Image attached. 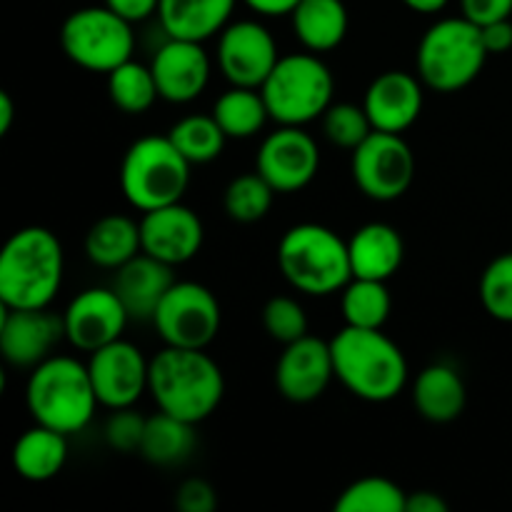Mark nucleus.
Returning <instances> with one entry per match:
<instances>
[{
	"label": "nucleus",
	"instance_id": "28",
	"mask_svg": "<svg viewBox=\"0 0 512 512\" xmlns=\"http://www.w3.org/2000/svg\"><path fill=\"white\" fill-rule=\"evenodd\" d=\"M195 445H198V435H195L193 423L158 410L155 415H150L148 425H145L140 455L150 465L173 468V465L185 463L193 455Z\"/></svg>",
	"mask_w": 512,
	"mask_h": 512
},
{
	"label": "nucleus",
	"instance_id": "21",
	"mask_svg": "<svg viewBox=\"0 0 512 512\" xmlns=\"http://www.w3.org/2000/svg\"><path fill=\"white\" fill-rule=\"evenodd\" d=\"M173 283V265L163 263L148 253H140L123 268L115 270L113 288L128 308L130 320H148L150 323L160 300L165 298Z\"/></svg>",
	"mask_w": 512,
	"mask_h": 512
},
{
	"label": "nucleus",
	"instance_id": "38",
	"mask_svg": "<svg viewBox=\"0 0 512 512\" xmlns=\"http://www.w3.org/2000/svg\"><path fill=\"white\" fill-rule=\"evenodd\" d=\"M145 425H148V418H143L135 410V405L133 408H118L105 420L103 438L108 448L115 450V453H140Z\"/></svg>",
	"mask_w": 512,
	"mask_h": 512
},
{
	"label": "nucleus",
	"instance_id": "10",
	"mask_svg": "<svg viewBox=\"0 0 512 512\" xmlns=\"http://www.w3.org/2000/svg\"><path fill=\"white\" fill-rule=\"evenodd\" d=\"M150 323L165 345L205 350L220 333L223 310L210 288L193 280H175Z\"/></svg>",
	"mask_w": 512,
	"mask_h": 512
},
{
	"label": "nucleus",
	"instance_id": "19",
	"mask_svg": "<svg viewBox=\"0 0 512 512\" xmlns=\"http://www.w3.org/2000/svg\"><path fill=\"white\" fill-rule=\"evenodd\" d=\"M150 68H153L155 83H158L160 100L185 105L198 100L208 88L213 65H210L203 43L165 35V43L155 50Z\"/></svg>",
	"mask_w": 512,
	"mask_h": 512
},
{
	"label": "nucleus",
	"instance_id": "2",
	"mask_svg": "<svg viewBox=\"0 0 512 512\" xmlns=\"http://www.w3.org/2000/svg\"><path fill=\"white\" fill-rule=\"evenodd\" d=\"M148 393L158 410L198 425L223 403L225 375L205 350L165 345L150 358Z\"/></svg>",
	"mask_w": 512,
	"mask_h": 512
},
{
	"label": "nucleus",
	"instance_id": "3",
	"mask_svg": "<svg viewBox=\"0 0 512 512\" xmlns=\"http://www.w3.org/2000/svg\"><path fill=\"white\" fill-rule=\"evenodd\" d=\"M335 378L365 403H388L408 385V360L383 330L345 325L333 340Z\"/></svg>",
	"mask_w": 512,
	"mask_h": 512
},
{
	"label": "nucleus",
	"instance_id": "23",
	"mask_svg": "<svg viewBox=\"0 0 512 512\" xmlns=\"http://www.w3.org/2000/svg\"><path fill=\"white\" fill-rule=\"evenodd\" d=\"M238 0H160L158 23L168 38L205 43L230 23Z\"/></svg>",
	"mask_w": 512,
	"mask_h": 512
},
{
	"label": "nucleus",
	"instance_id": "22",
	"mask_svg": "<svg viewBox=\"0 0 512 512\" xmlns=\"http://www.w3.org/2000/svg\"><path fill=\"white\" fill-rule=\"evenodd\" d=\"M353 278L385 280L388 283L400 270L405 258L403 235L388 223L360 225L348 240Z\"/></svg>",
	"mask_w": 512,
	"mask_h": 512
},
{
	"label": "nucleus",
	"instance_id": "40",
	"mask_svg": "<svg viewBox=\"0 0 512 512\" xmlns=\"http://www.w3.org/2000/svg\"><path fill=\"white\" fill-rule=\"evenodd\" d=\"M460 10L475 25H488L495 20L512 18V0H460Z\"/></svg>",
	"mask_w": 512,
	"mask_h": 512
},
{
	"label": "nucleus",
	"instance_id": "9",
	"mask_svg": "<svg viewBox=\"0 0 512 512\" xmlns=\"http://www.w3.org/2000/svg\"><path fill=\"white\" fill-rule=\"evenodd\" d=\"M60 48L78 68L108 75L133 58V23L120 18L108 5L78 8L60 25Z\"/></svg>",
	"mask_w": 512,
	"mask_h": 512
},
{
	"label": "nucleus",
	"instance_id": "43",
	"mask_svg": "<svg viewBox=\"0 0 512 512\" xmlns=\"http://www.w3.org/2000/svg\"><path fill=\"white\" fill-rule=\"evenodd\" d=\"M405 512H448V503L433 490H418V493H408Z\"/></svg>",
	"mask_w": 512,
	"mask_h": 512
},
{
	"label": "nucleus",
	"instance_id": "12",
	"mask_svg": "<svg viewBox=\"0 0 512 512\" xmlns=\"http://www.w3.org/2000/svg\"><path fill=\"white\" fill-rule=\"evenodd\" d=\"M88 370L98 403L108 410L133 408L148 393L150 360L125 338L90 353Z\"/></svg>",
	"mask_w": 512,
	"mask_h": 512
},
{
	"label": "nucleus",
	"instance_id": "33",
	"mask_svg": "<svg viewBox=\"0 0 512 512\" xmlns=\"http://www.w3.org/2000/svg\"><path fill=\"white\" fill-rule=\"evenodd\" d=\"M273 198L275 188L255 170V173H243L230 180L223 195V205L230 220L250 225L258 223L270 213Z\"/></svg>",
	"mask_w": 512,
	"mask_h": 512
},
{
	"label": "nucleus",
	"instance_id": "6",
	"mask_svg": "<svg viewBox=\"0 0 512 512\" xmlns=\"http://www.w3.org/2000/svg\"><path fill=\"white\" fill-rule=\"evenodd\" d=\"M488 58L480 25L458 15L438 20L425 30L415 53V70L425 88L435 93H458L483 73Z\"/></svg>",
	"mask_w": 512,
	"mask_h": 512
},
{
	"label": "nucleus",
	"instance_id": "20",
	"mask_svg": "<svg viewBox=\"0 0 512 512\" xmlns=\"http://www.w3.org/2000/svg\"><path fill=\"white\" fill-rule=\"evenodd\" d=\"M423 80L405 70H385L368 85L363 108L375 130L398 133L413 128L423 113Z\"/></svg>",
	"mask_w": 512,
	"mask_h": 512
},
{
	"label": "nucleus",
	"instance_id": "29",
	"mask_svg": "<svg viewBox=\"0 0 512 512\" xmlns=\"http://www.w3.org/2000/svg\"><path fill=\"white\" fill-rule=\"evenodd\" d=\"M213 118L218 120L220 128L225 130L230 140L255 138L265 123L270 120L268 105H265L263 93L258 88H240L230 85L213 105Z\"/></svg>",
	"mask_w": 512,
	"mask_h": 512
},
{
	"label": "nucleus",
	"instance_id": "36",
	"mask_svg": "<svg viewBox=\"0 0 512 512\" xmlns=\"http://www.w3.org/2000/svg\"><path fill=\"white\" fill-rule=\"evenodd\" d=\"M480 303L490 318L512 323V253H503L480 275Z\"/></svg>",
	"mask_w": 512,
	"mask_h": 512
},
{
	"label": "nucleus",
	"instance_id": "8",
	"mask_svg": "<svg viewBox=\"0 0 512 512\" xmlns=\"http://www.w3.org/2000/svg\"><path fill=\"white\" fill-rule=\"evenodd\" d=\"M270 120L278 125H308L333 105L335 80L318 53L280 55L278 65L260 85Z\"/></svg>",
	"mask_w": 512,
	"mask_h": 512
},
{
	"label": "nucleus",
	"instance_id": "24",
	"mask_svg": "<svg viewBox=\"0 0 512 512\" xmlns=\"http://www.w3.org/2000/svg\"><path fill=\"white\" fill-rule=\"evenodd\" d=\"M413 405L428 423H453L468 405L463 375L445 363L428 365L413 383Z\"/></svg>",
	"mask_w": 512,
	"mask_h": 512
},
{
	"label": "nucleus",
	"instance_id": "17",
	"mask_svg": "<svg viewBox=\"0 0 512 512\" xmlns=\"http://www.w3.org/2000/svg\"><path fill=\"white\" fill-rule=\"evenodd\" d=\"M3 308V305H0ZM65 338L63 315L40 310L3 308L0 313V353L13 368L33 370L53 355L55 345Z\"/></svg>",
	"mask_w": 512,
	"mask_h": 512
},
{
	"label": "nucleus",
	"instance_id": "7",
	"mask_svg": "<svg viewBox=\"0 0 512 512\" xmlns=\"http://www.w3.org/2000/svg\"><path fill=\"white\" fill-rule=\"evenodd\" d=\"M190 163L168 135L138 138L120 163V190L140 213L180 203L190 185Z\"/></svg>",
	"mask_w": 512,
	"mask_h": 512
},
{
	"label": "nucleus",
	"instance_id": "18",
	"mask_svg": "<svg viewBox=\"0 0 512 512\" xmlns=\"http://www.w3.org/2000/svg\"><path fill=\"white\" fill-rule=\"evenodd\" d=\"M140 240H143V253L175 268V265L188 263L200 253L205 228L200 215L180 200V203L163 205V208L143 213Z\"/></svg>",
	"mask_w": 512,
	"mask_h": 512
},
{
	"label": "nucleus",
	"instance_id": "45",
	"mask_svg": "<svg viewBox=\"0 0 512 512\" xmlns=\"http://www.w3.org/2000/svg\"><path fill=\"white\" fill-rule=\"evenodd\" d=\"M15 123V103L8 90H0V135H8Z\"/></svg>",
	"mask_w": 512,
	"mask_h": 512
},
{
	"label": "nucleus",
	"instance_id": "42",
	"mask_svg": "<svg viewBox=\"0 0 512 512\" xmlns=\"http://www.w3.org/2000/svg\"><path fill=\"white\" fill-rule=\"evenodd\" d=\"M483 33V43L488 48L490 55H503L512 50V20H495V23H488L480 28Z\"/></svg>",
	"mask_w": 512,
	"mask_h": 512
},
{
	"label": "nucleus",
	"instance_id": "35",
	"mask_svg": "<svg viewBox=\"0 0 512 512\" xmlns=\"http://www.w3.org/2000/svg\"><path fill=\"white\" fill-rule=\"evenodd\" d=\"M368 113L363 105L355 103H333L323 113V135L338 148H345L353 153L370 133H373Z\"/></svg>",
	"mask_w": 512,
	"mask_h": 512
},
{
	"label": "nucleus",
	"instance_id": "31",
	"mask_svg": "<svg viewBox=\"0 0 512 512\" xmlns=\"http://www.w3.org/2000/svg\"><path fill=\"white\" fill-rule=\"evenodd\" d=\"M108 95L120 113H148L155 105V100L160 98L153 68L133 58L125 60L123 65H118V68L108 73Z\"/></svg>",
	"mask_w": 512,
	"mask_h": 512
},
{
	"label": "nucleus",
	"instance_id": "34",
	"mask_svg": "<svg viewBox=\"0 0 512 512\" xmlns=\"http://www.w3.org/2000/svg\"><path fill=\"white\" fill-rule=\"evenodd\" d=\"M408 493L390 478L370 475L355 480L335 500L338 512H405Z\"/></svg>",
	"mask_w": 512,
	"mask_h": 512
},
{
	"label": "nucleus",
	"instance_id": "44",
	"mask_svg": "<svg viewBox=\"0 0 512 512\" xmlns=\"http://www.w3.org/2000/svg\"><path fill=\"white\" fill-rule=\"evenodd\" d=\"M243 3L263 18H280V15L293 13L300 0H243Z\"/></svg>",
	"mask_w": 512,
	"mask_h": 512
},
{
	"label": "nucleus",
	"instance_id": "32",
	"mask_svg": "<svg viewBox=\"0 0 512 512\" xmlns=\"http://www.w3.org/2000/svg\"><path fill=\"white\" fill-rule=\"evenodd\" d=\"M168 138L173 140L175 148L185 155L193 165H205L213 163L223 155L225 143H228V135L220 128L218 120L210 115H188V118L178 120V123L170 128Z\"/></svg>",
	"mask_w": 512,
	"mask_h": 512
},
{
	"label": "nucleus",
	"instance_id": "37",
	"mask_svg": "<svg viewBox=\"0 0 512 512\" xmlns=\"http://www.w3.org/2000/svg\"><path fill=\"white\" fill-rule=\"evenodd\" d=\"M263 328L275 343L288 345L308 335V313L303 305L288 295H275L263 308Z\"/></svg>",
	"mask_w": 512,
	"mask_h": 512
},
{
	"label": "nucleus",
	"instance_id": "25",
	"mask_svg": "<svg viewBox=\"0 0 512 512\" xmlns=\"http://www.w3.org/2000/svg\"><path fill=\"white\" fill-rule=\"evenodd\" d=\"M298 43L310 53H330L345 40L350 15L343 0H300L290 13Z\"/></svg>",
	"mask_w": 512,
	"mask_h": 512
},
{
	"label": "nucleus",
	"instance_id": "1",
	"mask_svg": "<svg viewBox=\"0 0 512 512\" xmlns=\"http://www.w3.org/2000/svg\"><path fill=\"white\" fill-rule=\"evenodd\" d=\"M65 273L63 243L53 230L28 225L13 233L0 253V305L13 310L48 308Z\"/></svg>",
	"mask_w": 512,
	"mask_h": 512
},
{
	"label": "nucleus",
	"instance_id": "16",
	"mask_svg": "<svg viewBox=\"0 0 512 512\" xmlns=\"http://www.w3.org/2000/svg\"><path fill=\"white\" fill-rule=\"evenodd\" d=\"M333 378L335 363L330 340H320L310 333L285 345L275 365V388L285 400L298 405L318 400Z\"/></svg>",
	"mask_w": 512,
	"mask_h": 512
},
{
	"label": "nucleus",
	"instance_id": "13",
	"mask_svg": "<svg viewBox=\"0 0 512 512\" xmlns=\"http://www.w3.org/2000/svg\"><path fill=\"white\" fill-rule=\"evenodd\" d=\"M255 170L273 185L275 193H298L318 175V143L303 125H280L260 143Z\"/></svg>",
	"mask_w": 512,
	"mask_h": 512
},
{
	"label": "nucleus",
	"instance_id": "15",
	"mask_svg": "<svg viewBox=\"0 0 512 512\" xmlns=\"http://www.w3.org/2000/svg\"><path fill=\"white\" fill-rule=\"evenodd\" d=\"M130 313L115 288H88L75 295L63 313L65 340L75 350L95 353L123 338Z\"/></svg>",
	"mask_w": 512,
	"mask_h": 512
},
{
	"label": "nucleus",
	"instance_id": "5",
	"mask_svg": "<svg viewBox=\"0 0 512 512\" xmlns=\"http://www.w3.org/2000/svg\"><path fill=\"white\" fill-rule=\"evenodd\" d=\"M278 268L295 290L313 298L340 293L353 280L348 240L320 223L285 230L278 243Z\"/></svg>",
	"mask_w": 512,
	"mask_h": 512
},
{
	"label": "nucleus",
	"instance_id": "46",
	"mask_svg": "<svg viewBox=\"0 0 512 512\" xmlns=\"http://www.w3.org/2000/svg\"><path fill=\"white\" fill-rule=\"evenodd\" d=\"M403 3L408 5L410 10H415V13L435 15V13H440V10L448 8L450 0H403Z\"/></svg>",
	"mask_w": 512,
	"mask_h": 512
},
{
	"label": "nucleus",
	"instance_id": "11",
	"mask_svg": "<svg viewBox=\"0 0 512 512\" xmlns=\"http://www.w3.org/2000/svg\"><path fill=\"white\" fill-rule=\"evenodd\" d=\"M350 173L360 193L378 203L403 198L415 180V155L403 135L373 130L350 158Z\"/></svg>",
	"mask_w": 512,
	"mask_h": 512
},
{
	"label": "nucleus",
	"instance_id": "27",
	"mask_svg": "<svg viewBox=\"0 0 512 512\" xmlns=\"http://www.w3.org/2000/svg\"><path fill=\"white\" fill-rule=\"evenodd\" d=\"M140 253V223L130 220L128 215H103L85 235V255L98 268L118 270Z\"/></svg>",
	"mask_w": 512,
	"mask_h": 512
},
{
	"label": "nucleus",
	"instance_id": "39",
	"mask_svg": "<svg viewBox=\"0 0 512 512\" xmlns=\"http://www.w3.org/2000/svg\"><path fill=\"white\" fill-rule=\"evenodd\" d=\"M175 508L180 512H213L218 508V495L208 480L188 478L175 490Z\"/></svg>",
	"mask_w": 512,
	"mask_h": 512
},
{
	"label": "nucleus",
	"instance_id": "4",
	"mask_svg": "<svg viewBox=\"0 0 512 512\" xmlns=\"http://www.w3.org/2000/svg\"><path fill=\"white\" fill-rule=\"evenodd\" d=\"M25 403L35 423L65 435L88 428L100 405L88 363L70 355H50L30 370Z\"/></svg>",
	"mask_w": 512,
	"mask_h": 512
},
{
	"label": "nucleus",
	"instance_id": "41",
	"mask_svg": "<svg viewBox=\"0 0 512 512\" xmlns=\"http://www.w3.org/2000/svg\"><path fill=\"white\" fill-rule=\"evenodd\" d=\"M110 10L125 18L128 23H143V20L158 15L160 0H105Z\"/></svg>",
	"mask_w": 512,
	"mask_h": 512
},
{
	"label": "nucleus",
	"instance_id": "26",
	"mask_svg": "<svg viewBox=\"0 0 512 512\" xmlns=\"http://www.w3.org/2000/svg\"><path fill=\"white\" fill-rule=\"evenodd\" d=\"M68 463V435L35 423L13 448L15 473L30 483L53 480Z\"/></svg>",
	"mask_w": 512,
	"mask_h": 512
},
{
	"label": "nucleus",
	"instance_id": "14",
	"mask_svg": "<svg viewBox=\"0 0 512 512\" xmlns=\"http://www.w3.org/2000/svg\"><path fill=\"white\" fill-rule=\"evenodd\" d=\"M278 60L273 33L260 20H235L220 30L218 65L230 85L260 90Z\"/></svg>",
	"mask_w": 512,
	"mask_h": 512
},
{
	"label": "nucleus",
	"instance_id": "30",
	"mask_svg": "<svg viewBox=\"0 0 512 512\" xmlns=\"http://www.w3.org/2000/svg\"><path fill=\"white\" fill-rule=\"evenodd\" d=\"M340 293V313L345 325L383 330L393 310V298L385 280L353 278Z\"/></svg>",
	"mask_w": 512,
	"mask_h": 512
}]
</instances>
